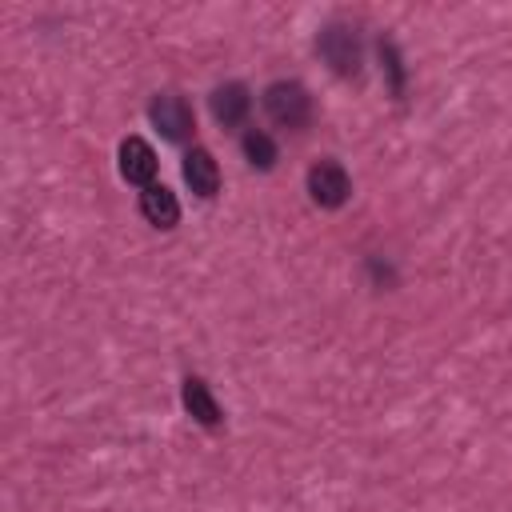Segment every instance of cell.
<instances>
[{"label":"cell","instance_id":"cell-6","mask_svg":"<svg viewBox=\"0 0 512 512\" xmlns=\"http://www.w3.org/2000/svg\"><path fill=\"white\" fill-rule=\"evenodd\" d=\"M184 184H188L196 196H216V188H220V168H216V160H212L208 148H192V152L184 156Z\"/></svg>","mask_w":512,"mask_h":512},{"label":"cell","instance_id":"cell-7","mask_svg":"<svg viewBox=\"0 0 512 512\" xmlns=\"http://www.w3.org/2000/svg\"><path fill=\"white\" fill-rule=\"evenodd\" d=\"M248 108H252V96H248L244 84H220V88L212 92V116H216L224 128L240 124V120L248 116Z\"/></svg>","mask_w":512,"mask_h":512},{"label":"cell","instance_id":"cell-1","mask_svg":"<svg viewBox=\"0 0 512 512\" xmlns=\"http://www.w3.org/2000/svg\"><path fill=\"white\" fill-rule=\"evenodd\" d=\"M264 112L272 116V124L296 132V128L308 124L312 100H308V92H304L296 80H276V84H268V92H264Z\"/></svg>","mask_w":512,"mask_h":512},{"label":"cell","instance_id":"cell-4","mask_svg":"<svg viewBox=\"0 0 512 512\" xmlns=\"http://www.w3.org/2000/svg\"><path fill=\"white\" fill-rule=\"evenodd\" d=\"M308 192L320 208H340L352 192V180L336 160H320V164L308 168Z\"/></svg>","mask_w":512,"mask_h":512},{"label":"cell","instance_id":"cell-5","mask_svg":"<svg viewBox=\"0 0 512 512\" xmlns=\"http://www.w3.org/2000/svg\"><path fill=\"white\" fill-rule=\"evenodd\" d=\"M120 176L128 184H144V188L152 184V176H156V152H152L148 140H140V136L120 140Z\"/></svg>","mask_w":512,"mask_h":512},{"label":"cell","instance_id":"cell-2","mask_svg":"<svg viewBox=\"0 0 512 512\" xmlns=\"http://www.w3.org/2000/svg\"><path fill=\"white\" fill-rule=\"evenodd\" d=\"M316 48H320V56L328 60V68H332L336 76H356V72H360V40H356L352 28L328 24V28L320 32Z\"/></svg>","mask_w":512,"mask_h":512},{"label":"cell","instance_id":"cell-10","mask_svg":"<svg viewBox=\"0 0 512 512\" xmlns=\"http://www.w3.org/2000/svg\"><path fill=\"white\" fill-rule=\"evenodd\" d=\"M240 144H244V156H248V164H252V168L268 172V168L276 164V144H272L264 132H256V128H252V132H244V140H240Z\"/></svg>","mask_w":512,"mask_h":512},{"label":"cell","instance_id":"cell-8","mask_svg":"<svg viewBox=\"0 0 512 512\" xmlns=\"http://www.w3.org/2000/svg\"><path fill=\"white\" fill-rule=\"evenodd\" d=\"M140 212H144V220L156 224V228H172V224L180 220V204H176V196H172L164 184H148V188L140 192Z\"/></svg>","mask_w":512,"mask_h":512},{"label":"cell","instance_id":"cell-3","mask_svg":"<svg viewBox=\"0 0 512 512\" xmlns=\"http://www.w3.org/2000/svg\"><path fill=\"white\" fill-rule=\"evenodd\" d=\"M148 116H152V124L160 128V136H164V140H184V136H192V128H196L188 100H184V96H176V92H160V96L152 100Z\"/></svg>","mask_w":512,"mask_h":512},{"label":"cell","instance_id":"cell-9","mask_svg":"<svg viewBox=\"0 0 512 512\" xmlns=\"http://www.w3.org/2000/svg\"><path fill=\"white\" fill-rule=\"evenodd\" d=\"M184 408H188V416L192 420H200V424H220V404L212 400V392H208V384L204 380H196V376H188L184 380Z\"/></svg>","mask_w":512,"mask_h":512}]
</instances>
